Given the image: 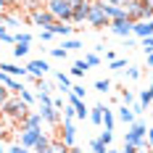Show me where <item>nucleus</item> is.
I'll return each mask as SVG.
<instances>
[{
  "label": "nucleus",
  "mask_w": 153,
  "mask_h": 153,
  "mask_svg": "<svg viewBox=\"0 0 153 153\" xmlns=\"http://www.w3.org/2000/svg\"><path fill=\"white\" fill-rule=\"evenodd\" d=\"M0 111H3V116H8V119H13V122H19V124H21V122L32 114L29 106H27L19 95H8V100L0 106Z\"/></svg>",
  "instance_id": "1"
},
{
  "label": "nucleus",
  "mask_w": 153,
  "mask_h": 153,
  "mask_svg": "<svg viewBox=\"0 0 153 153\" xmlns=\"http://www.w3.org/2000/svg\"><path fill=\"white\" fill-rule=\"evenodd\" d=\"M124 8H127V19H129V21H151V19H153V3H145V0H129Z\"/></svg>",
  "instance_id": "2"
},
{
  "label": "nucleus",
  "mask_w": 153,
  "mask_h": 153,
  "mask_svg": "<svg viewBox=\"0 0 153 153\" xmlns=\"http://www.w3.org/2000/svg\"><path fill=\"white\" fill-rule=\"evenodd\" d=\"M124 143L127 145H135V148H145L148 145V129H145V124L135 119V122L129 124V129L124 132Z\"/></svg>",
  "instance_id": "3"
},
{
  "label": "nucleus",
  "mask_w": 153,
  "mask_h": 153,
  "mask_svg": "<svg viewBox=\"0 0 153 153\" xmlns=\"http://www.w3.org/2000/svg\"><path fill=\"white\" fill-rule=\"evenodd\" d=\"M87 24L90 27H95V29H103V27H108L111 21H108L106 11H103V3L100 0H92L90 3V11H87Z\"/></svg>",
  "instance_id": "4"
},
{
  "label": "nucleus",
  "mask_w": 153,
  "mask_h": 153,
  "mask_svg": "<svg viewBox=\"0 0 153 153\" xmlns=\"http://www.w3.org/2000/svg\"><path fill=\"white\" fill-rule=\"evenodd\" d=\"M40 100V116H42V122H48V124H58L61 122V114H58V108L53 106V100H50V95H40L37 98Z\"/></svg>",
  "instance_id": "5"
},
{
  "label": "nucleus",
  "mask_w": 153,
  "mask_h": 153,
  "mask_svg": "<svg viewBox=\"0 0 153 153\" xmlns=\"http://www.w3.org/2000/svg\"><path fill=\"white\" fill-rule=\"evenodd\" d=\"M45 8L56 16V21H63V24L71 21V5L66 0H50V3H45Z\"/></svg>",
  "instance_id": "6"
},
{
  "label": "nucleus",
  "mask_w": 153,
  "mask_h": 153,
  "mask_svg": "<svg viewBox=\"0 0 153 153\" xmlns=\"http://www.w3.org/2000/svg\"><path fill=\"white\" fill-rule=\"evenodd\" d=\"M42 137V127H21L19 124V145L34 148V143Z\"/></svg>",
  "instance_id": "7"
},
{
  "label": "nucleus",
  "mask_w": 153,
  "mask_h": 153,
  "mask_svg": "<svg viewBox=\"0 0 153 153\" xmlns=\"http://www.w3.org/2000/svg\"><path fill=\"white\" fill-rule=\"evenodd\" d=\"M29 16H32V21H34L40 29H50V27L56 24V16L50 13L48 8H37V11H32Z\"/></svg>",
  "instance_id": "8"
},
{
  "label": "nucleus",
  "mask_w": 153,
  "mask_h": 153,
  "mask_svg": "<svg viewBox=\"0 0 153 153\" xmlns=\"http://www.w3.org/2000/svg\"><path fill=\"white\" fill-rule=\"evenodd\" d=\"M13 56L16 58H24L29 53V45H32V34H13Z\"/></svg>",
  "instance_id": "9"
},
{
  "label": "nucleus",
  "mask_w": 153,
  "mask_h": 153,
  "mask_svg": "<svg viewBox=\"0 0 153 153\" xmlns=\"http://www.w3.org/2000/svg\"><path fill=\"white\" fill-rule=\"evenodd\" d=\"M108 27H111V32H114L116 37H124V40H127V37L132 34V27H135V21H129V19H119V21H111Z\"/></svg>",
  "instance_id": "10"
},
{
  "label": "nucleus",
  "mask_w": 153,
  "mask_h": 153,
  "mask_svg": "<svg viewBox=\"0 0 153 153\" xmlns=\"http://www.w3.org/2000/svg\"><path fill=\"white\" fill-rule=\"evenodd\" d=\"M74 140H76V127L71 119H63V129H61V143L66 148H74Z\"/></svg>",
  "instance_id": "11"
},
{
  "label": "nucleus",
  "mask_w": 153,
  "mask_h": 153,
  "mask_svg": "<svg viewBox=\"0 0 153 153\" xmlns=\"http://www.w3.org/2000/svg\"><path fill=\"white\" fill-rule=\"evenodd\" d=\"M27 74H32V76H37V79H42V76L50 71V66H48V61H40V58H34V61H29L27 66Z\"/></svg>",
  "instance_id": "12"
},
{
  "label": "nucleus",
  "mask_w": 153,
  "mask_h": 153,
  "mask_svg": "<svg viewBox=\"0 0 153 153\" xmlns=\"http://www.w3.org/2000/svg\"><path fill=\"white\" fill-rule=\"evenodd\" d=\"M132 34H135L137 40H145V37H151V34H153V19H151V21H135V27H132Z\"/></svg>",
  "instance_id": "13"
},
{
  "label": "nucleus",
  "mask_w": 153,
  "mask_h": 153,
  "mask_svg": "<svg viewBox=\"0 0 153 153\" xmlns=\"http://www.w3.org/2000/svg\"><path fill=\"white\" fill-rule=\"evenodd\" d=\"M103 11H106L108 21H119V19H127V8H124V5H108V3H103Z\"/></svg>",
  "instance_id": "14"
},
{
  "label": "nucleus",
  "mask_w": 153,
  "mask_h": 153,
  "mask_svg": "<svg viewBox=\"0 0 153 153\" xmlns=\"http://www.w3.org/2000/svg\"><path fill=\"white\" fill-rule=\"evenodd\" d=\"M69 106H74V116H79V119H85V116L90 114L87 106H85V100L76 98V95H71V92H69Z\"/></svg>",
  "instance_id": "15"
},
{
  "label": "nucleus",
  "mask_w": 153,
  "mask_h": 153,
  "mask_svg": "<svg viewBox=\"0 0 153 153\" xmlns=\"http://www.w3.org/2000/svg\"><path fill=\"white\" fill-rule=\"evenodd\" d=\"M0 71H5V74H11L13 79H24L27 76V69H21V66H16V63H0Z\"/></svg>",
  "instance_id": "16"
},
{
  "label": "nucleus",
  "mask_w": 153,
  "mask_h": 153,
  "mask_svg": "<svg viewBox=\"0 0 153 153\" xmlns=\"http://www.w3.org/2000/svg\"><path fill=\"white\" fill-rule=\"evenodd\" d=\"M87 11H90V3H85V5H79L71 11V24H82V21H87Z\"/></svg>",
  "instance_id": "17"
},
{
  "label": "nucleus",
  "mask_w": 153,
  "mask_h": 153,
  "mask_svg": "<svg viewBox=\"0 0 153 153\" xmlns=\"http://www.w3.org/2000/svg\"><path fill=\"white\" fill-rule=\"evenodd\" d=\"M103 111H106V106H103V103L92 106L90 114H87V116H90V122H92V124H103Z\"/></svg>",
  "instance_id": "18"
},
{
  "label": "nucleus",
  "mask_w": 153,
  "mask_h": 153,
  "mask_svg": "<svg viewBox=\"0 0 153 153\" xmlns=\"http://www.w3.org/2000/svg\"><path fill=\"white\" fill-rule=\"evenodd\" d=\"M50 143H53V140H50L45 132H42V137L34 143V148H32V151H34V153H50Z\"/></svg>",
  "instance_id": "19"
},
{
  "label": "nucleus",
  "mask_w": 153,
  "mask_h": 153,
  "mask_svg": "<svg viewBox=\"0 0 153 153\" xmlns=\"http://www.w3.org/2000/svg\"><path fill=\"white\" fill-rule=\"evenodd\" d=\"M119 119H122L127 127L135 122V111H132V106H122V108H119Z\"/></svg>",
  "instance_id": "20"
},
{
  "label": "nucleus",
  "mask_w": 153,
  "mask_h": 153,
  "mask_svg": "<svg viewBox=\"0 0 153 153\" xmlns=\"http://www.w3.org/2000/svg\"><path fill=\"white\" fill-rule=\"evenodd\" d=\"M50 32H53V34H61V37H66V34H71V32H74V27H66L63 21H56V24L50 27Z\"/></svg>",
  "instance_id": "21"
},
{
  "label": "nucleus",
  "mask_w": 153,
  "mask_h": 153,
  "mask_svg": "<svg viewBox=\"0 0 153 153\" xmlns=\"http://www.w3.org/2000/svg\"><path fill=\"white\" fill-rule=\"evenodd\" d=\"M137 103H140L143 108H148V103H153V82H151V87H148V90L140 92V100H137Z\"/></svg>",
  "instance_id": "22"
},
{
  "label": "nucleus",
  "mask_w": 153,
  "mask_h": 153,
  "mask_svg": "<svg viewBox=\"0 0 153 153\" xmlns=\"http://www.w3.org/2000/svg\"><path fill=\"white\" fill-rule=\"evenodd\" d=\"M34 90H37V95H34V98H40V95H50L53 85H50V82H45V79H37V87H34Z\"/></svg>",
  "instance_id": "23"
},
{
  "label": "nucleus",
  "mask_w": 153,
  "mask_h": 153,
  "mask_svg": "<svg viewBox=\"0 0 153 153\" xmlns=\"http://www.w3.org/2000/svg\"><path fill=\"white\" fill-rule=\"evenodd\" d=\"M21 127H42V116H40V114H29V116L21 122Z\"/></svg>",
  "instance_id": "24"
},
{
  "label": "nucleus",
  "mask_w": 153,
  "mask_h": 153,
  "mask_svg": "<svg viewBox=\"0 0 153 153\" xmlns=\"http://www.w3.org/2000/svg\"><path fill=\"white\" fill-rule=\"evenodd\" d=\"M56 82H58V87H61L63 92H71V79L63 74V71H61V74H56Z\"/></svg>",
  "instance_id": "25"
},
{
  "label": "nucleus",
  "mask_w": 153,
  "mask_h": 153,
  "mask_svg": "<svg viewBox=\"0 0 153 153\" xmlns=\"http://www.w3.org/2000/svg\"><path fill=\"white\" fill-rule=\"evenodd\" d=\"M114 124H116V119H114V114H111V111H103V127H106L108 132H114Z\"/></svg>",
  "instance_id": "26"
},
{
  "label": "nucleus",
  "mask_w": 153,
  "mask_h": 153,
  "mask_svg": "<svg viewBox=\"0 0 153 153\" xmlns=\"http://www.w3.org/2000/svg\"><path fill=\"white\" fill-rule=\"evenodd\" d=\"M87 69H90V66H87V61H74V66H71V74H74V76H82Z\"/></svg>",
  "instance_id": "27"
},
{
  "label": "nucleus",
  "mask_w": 153,
  "mask_h": 153,
  "mask_svg": "<svg viewBox=\"0 0 153 153\" xmlns=\"http://www.w3.org/2000/svg\"><path fill=\"white\" fill-rule=\"evenodd\" d=\"M21 5H24V8H27V11H37V8H45V5H42V0H21Z\"/></svg>",
  "instance_id": "28"
},
{
  "label": "nucleus",
  "mask_w": 153,
  "mask_h": 153,
  "mask_svg": "<svg viewBox=\"0 0 153 153\" xmlns=\"http://www.w3.org/2000/svg\"><path fill=\"white\" fill-rule=\"evenodd\" d=\"M50 153H69V148L63 145L61 140H53V143H50Z\"/></svg>",
  "instance_id": "29"
},
{
  "label": "nucleus",
  "mask_w": 153,
  "mask_h": 153,
  "mask_svg": "<svg viewBox=\"0 0 153 153\" xmlns=\"http://www.w3.org/2000/svg\"><path fill=\"white\" fill-rule=\"evenodd\" d=\"M90 148H92V153H106V151H108V145H103V143H100L98 137L90 143Z\"/></svg>",
  "instance_id": "30"
},
{
  "label": "nucleus",
  "mask_w": 153,
  "mask_h": 153,
  "mask_svg": "<svg viewBox=\"0 0 153 153\" xmlns=\"http://www.w3.org/2000/svg\"><path fill=\"white\" fill-rule=\"evenodd\" d=\"M63 50H66V53H69V50H76V48H82V42H79V40H63Z\"/></svg>",
  "instance_id": "31"
},
{
  "label": "nucleus",
  "mask_w": 153,
  "mask_h": 153,
  "mask_svg": "<svg viewBox=\"0 0 153 153\" xmlns=\"http://www.w3.org/2000/svg\"><path fill=\"white\" fill-rule=\"evenodd\" d=\"M122 103L124 106H135V95H132L129 90H122Z\"/></svg>",
  "instance_id": "32"
},
{
  "label": "nucleus",
  "mask_w": 153,
  "mask_h": 153,
  "mask_svg": "<svg viewBox=\"0 0 153 153\" xmlns=\"http://www.w3.org/2000/svg\"><path fill=\"white\" fill-rule=\"evenodd\" d=\"M95 90L98 92H108L111 90V82H108V79H98V82H95Z\"/></svg>",
  "instance_id": "33"
},
{
  "label": "nucleus",
  "mask_w": 153,
  "mask_h": 153,
  "mask_svg": "<svg viewBox=\"0 0 153 153\" xmlns=\"http://www.w3.org/2000/svg\"><path fill=\"white\" fill-rule=\"evenodd\" d=\"M85 61H87V66H98V63H100V56H98V53H87Z\"/></svg>",
  "instance_id": "34"
},
{
  "label": "nucleus",
  "mask_w": 153,
  "mask_h": 153,
  "mask_svg": "<svg viewBox=\"0 0 153 153\" xmlns=\"http://www.w3.org/2000/svg\"><path fill=\"white\" fill-rule=\"evenodd\" d=\"M5 153H32V148H24V145H19V143H16V145H11Z\"/></svg>",
  "instance_id": "35"
},
{
  "label": "nucleus",
  "mask_w": 153,
  "mask_h": 153,
  "mask_svg": "<svg viewBox=\"0 0 153 153\" xmlns=\"http://www.w3.org/2000/svg\"><path fill=\"white\" fill-rule=\"evenodd\" d=\"M19 98H21V100H24V103H27V106H29L32 100H34V95H32V92H29V90H27V87H24V90L19 92Z\"/></svg>",
  "instance_id": "36"
},
{
  "label": "nucleus",
  "mask_w": 153,
  "mask_h": 153,
  "mask_svg": "<svg viewBox=\"0 0 153 153\" xmlns=\"http://www.w3.org/2000/svg\"><path fill=\"white\" fill-rule=\"evenodd\" d=\"M140 42H143V50H145V53H153V34L145 37V40H140Z\"/></svg>",
  "instance_id": "37"
},
{
  "label": "nucleus",
  "mask_w": 153,
  "mask_h": 153,
  "mask_svg": "<svg viewBox=\"0 0 153 153\" xmlns=\"http://www.w3.org/2000/svg\"><path fill=\"white\" fill-rule=\"evenodd\" d=\"M98 140H100L103 145H108V148H111V140H114V132H108V129H106V132H103V135H100Z\"/></svg>",
  "instance_id": "38"
},
{
  "label": "nucleus",
  "mask_w": 153,
  "mask_h": 153,
  "mask_svg": "<svg viewBox=\"0 0 153 153\" xmlns=\"http://www.w3.org/2000/svg\"><path fill=\"white\" fill-rule=\"evenodd\" d=\"M8 95H11V92H8V87H5V85H0V106L8 100Z\"/></svg>",
  "instance_id": "39"
},
{
  "label": "nucleus",
  "mask_w": 153,
  "mask_h": 153,
  "mask_svg": "<svg viewBox=\"0 0 153 153\" xmlns=\"http://www.w3.org/2000/svg\"><path fill=\"white\" fill-rule=\"evenodd\" d=\"M50 56H53V58H66V50H63V48H53Z\"/></svg>",
  "instance_id": "40"
},
{
  "label": "nucleus",
  "mask_w": 153,
  "mask_h": 153,
  "mask_svg": "<svg viewBox=\"0 0 153 153\" xmlns=\"http://www.w3.org/2000/svg\"><path fill=\"white\" fill-rule=\"evenodd\" d=\"M124 66H127L124 58H114V61H111V69H124Z\"/></svg>",
  "instance_id": "41"
},
{
  "label": "nucleus",
  "mask_w": 153,
  "mask_h": 153,
  "mask_svg": "<svg viewBox=\"0 0 153 153\" xmlns=\"http://www.w3.org/2000/svg\"><path fill=\"white\" fill-rule=\"evenodd\" d=\"M0 40H3V42H13V34H8V32L0 27Z\"/></svg>",
  "instance_id": "42"
},
{
  "label": "nucleus",
  "mask_w": 153,
  "mask_h": 153,
  "mask_svg": "<svg viewBox=\"0 0 153 153\" xmlns=\"http://www.w3.org/2000/svg\"><path fill=\"white\" fill-rule=\"evenodd\" d=\"M53 37H56V34H53L50 29H42V32H40V40H45V42H48V40H53Z\"/></svg>",
  "instance_id": "43"
},
{
  "label": "nucleus",
  "mask_w": 153,
  "mask_h": 153,
  "mask_svg": "<svg viewBox=\"0 0 153 153\" xmlns=\"http://www.w3.org/2000/svg\"><path fill=\"white\" fill-rule=\"evenodd\" d=\"M127 74H129V79H140V74H143V71H140V69H135V66H132V69H127Z\"/></svg>",
  "instance_id": "44"
},
{
  "label": "nucleus",
  "mask_w": 153,
  "mask_h": 153,
  "mask_svg": "<svg viewBox=\"0 0 153 153\" xmlns=\"http://www.w3.org/2000/svg\"><path fill=\"white\" fill-rule=\"evenodd\" d=\"M71 95H76V98H85V87L74 85V87H71Z\"/></svg>",
  "instance_id": "45"
},
{
  "label": "nucleus",
  "mask_w": 153,
  "mask_h": 153,
  "mask_svg": "<svg viewBox=\"0 0 153 153\" xmlns=\"http://www.w3.org/2000/svg\"><path fill=\"white\" fill-rule=\"evenodd\" d=\"M66 3H69V5H71V11H74V8H79V5H85L87 0H66Z\"/></svg>",
  "instance_id": "46"
},
{
  "label": "nucleus",
  "mask_w": 153,
  "mask_h": 153,
  "mask_svg": "<svg viewBox=\"0 0 153 153\" xmlns=\"http://www.w3.org/2000/svg\"><path fill=\"white\" fill-rule=\"evenodd\" d=\"M100 3H108V5H127L129 0H100Z\"/></svg>",
  "instance_id": "47"
},
{
  "label": "nucleus",
  "mask_w": 153,
  "mask_h": 153,
  "mask_svg": "<svg viewBox=\"0 0 153 153\" xmlns=\"http://www.w3.org/2000/svg\"><path fill=\"white\" fill-rule=\"evenodd\" d=\"M119 153H137V148H135V145H127V143H124V148Z\"/></svg>",
  "instance_id": "48"
},
{
  "label": "nucleus",
  "mask_w": 153,
  "mask_h": 153,
  "mask_svg": "<svg viewBox=\"0 0 153 153\" xmlns=\"http://www.w3.org/2000/svg\"><path fill=\"white\" fill-rule=\"evenodd\" d=\"M148 145H153V129H148Z\"/></svg>",
  "instance_id": "49"
},
{
  "label": "nucleus",
  "mask_w": 153,
  "mask_h": 153,
  "mask_svg": "<svg viewBox=\"0 0 153 153\" xmlns=\"http://www.w3.org/2000/svg\"><path fill=\"white\" fill-rule=\"evenodd\" d=\"M148 66L153 69V53H148Z\"/></svg>",
  "instance_id": "50"
},
{
  "label": "nucleus",
  "mask_w": 153,
  "mask_h": 153,
  "mask_svg": "<svg viewBox=\"0 0 153 153\" xmlns=\"http://www.w3.org/2000/svg\"><path fill=\"white\" fill-rule=\"evenodd\" d=\"M5 5H8V0H0V11H3V8H5Z\"/></svg>",
  "instance_id": "51"
},
{
  "label": "nucleus",
  "mask_w": 153,
  "mask_h": 153,
  "mask_svg": "<svg viewBox=\"0 0 153 153\" xmlns=\"http://www.w3.org/2000/svg\"><path fill=\"white\" fill-rule=\"evenodd\" d=\"M69 153H82V151H79V148H69Z\"/></svg>",
  "instance_id": "52"
},
{
  "label": "nucleus",
  "mask_w": 153,
  "mask_h": 153,
  "mask_svg": "<svg viewBox=\"0 0 153 153\" xmlns=\"http://www.w3.org/2000/svg\"><path fill=\"white\" fill-rule=\"evenodd\" d=\"M0 124H3V111H0Z\"/></svg>",
  "instance_id": "53"
},
{
  "label": "nucleus",
  "mask_w": 153,
  "mask_h": 153,
  "mask_svg": "<svg viewBox=\"0 0 153 153\" xmlns=\"http://www.w3.org/2000/svg\"><path fill=\"white\" fill-rule=\"evenodd\" d=\"M0 153H5V151H3V143H0Z\"/></svg>",
  "instance_id": "54"
},
{
  "label": "nucleus",
  "mask_w": 153,
  "mask_h": 153,
  "mask_svg": "<svg viewBox=\"0 0 153 153\" xmlns=\"http://www.w3.org/2000/svg\"><path fill=\"white\" fill-rule=\"evenodd\" d=\"M137 153H145V151H143V148H137Z\"/></svg>",
  "instance_id": "55"
},
{
  "label": "nucleus",
  "mask_w": 153,
  "mask_h": 153,
  "mask_svg": "<svg viewBox=\"0 0 153 153\" xmlns=\"http://www.w3.org/2000/svg\"><path fill=\"white\" fill-rule=\"evenodd\" d=\"M45 3H50V0H42V5H45Z\"/></svg>",
  "instance_id": "56"
},
{
  "label": "nucleus",
  "mask_w": 153,
  "mask_h": 153,
  "mask_svg": "<svg viewBox=\"0 0 153 153\" xmlns=\"http://www.w3.org/2000/svg\"><path fill=\"white\" fill-rule=\"evenodd\" d=\"M145 3H153V0H145Z\"/></svg>",
  "instance_id": "57"
},
{
  "label": "nucleus",
  "mask_w": 153,
  "mask_h": 153,
  "mask_svg": "<svg viewBox=\"0 0 153 153\" xmlns=\"http://www.w3.org/2000/svg\"><path fill=\"white\" fill-rule=\"evenodd\" d=\"M87 3H92V0H87Z\"/></svg>",
  "instance_id": "58"
}]
</instances>
